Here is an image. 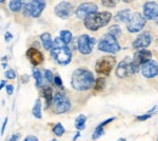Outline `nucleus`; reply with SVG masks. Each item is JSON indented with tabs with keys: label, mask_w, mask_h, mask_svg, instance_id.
<instances>
[{
	"label": "nucleus",
	"mask_w": 158,
	"mask_h": 141,
	"mask_svg": "<svg viewBox=\"0 0 158 141\" xmlns=\"http://www.w3.org/2000/svg\"><path fill=\"white\" fill-rule=\"evenodd\" d=\"M6 123H7V118L5 119V122H4V125H2V128H1V134H4V130H5V126H6Z\"/></svg>",
	"instance_id": "40"
},
{
	"label": "nucleus",
	"mask_w": 158,
	"mask_h": 141,
	"mask_svg": "<svg viewBox=\"0 0 158 141\" xmlns=\"http://www.w3.org/2000/svg\"><path fill=\"white\" fill-rule=\"evenodd\" d=\"M102 135H103V128L98 125L96 129H95V131H94V134H93V139L94 140H98L100 136H102Z\"/></svg>",
	"instance_id": "28"
},
{
	"label": "nucleus",
	"mask_w": 158,
	"mask_h": 141,
	"mask_svg": "<svg viewBox=\"0 0 158 141\" xmlns=\"http://www.w3.org/2000/svg\"><path fill=\"white\" fill-rule=\"evenodd\" d=\"M136 72H139V71L134 67L133 59H130V57H125L117 66V69H116V74L118 78H127L129 76L135 74Z\"/></svg>",
	"instance_id": "8"
},
{
	"label": "nucleus",
	"mask_w": 158,
	"mask_h": 141,
	"mask_svg": "<svg viewBox=\"0 0 158 141\" xmlns=\"http://www.w3.org/2000/svg\"><path fill=\"white\" fill-rule=\"evenodd\" d=\"M140 73L142 74L143 78H153L158 74V66L157 63L153 60H150L147 62H145L143 64H141L140 67Z\"/></svg>",
	"instance_id": "13"
},
{
	"label": "nucleus",
	"mask_w": 158,
	"mask_h": 141,
	"mask_svg": "<svg viewBox=\"0 0 158 141\" xmlns=\"http://www.w3.org/2000/svg\"><path fill=\"white\" fill-rule=\"evenodd\" d=\"M143 17L146 20H155L158 17V4L155 1H147L143 5Z\"/></svg>",
	"instance_id": "15"
},
{
	"label": "nucleus",
	"mask_w": 158,
	"mask_h": 141,
	"mask_svg": "<svg viewBox=\"0 0 158 141\" xmlns=\"http://www.w3.org/2000/svg\"><path fill=\"white\" fill-rule=\"evenodd\" d=\"M79 136H80V133H77V134H76V135H74V138H73V141H77V139H78Z\"/></svg>",
	"instance_id": "41"
},
{
	"label": "nucleus",
	"mask_w": 158,
	"mask_h": 141,
	"mask_svg": "<svg viewBox=\"0 0 158 141\" xmlns=\"http://www.w3.org/2000/svg\"><path fill=\"white\" fill-rule=\"evenodd\" d=\"M95 12H98V5L95 2H83L76 10V15L79 20H85L89 15Z\"/></svg>",
	"instance_id": "11"
},
{
	"label": "nucleus",
	"mask_w": 158,
	"mask_h": 141,
	"mask_svg": "<svg viewBox=\"0 0 158 141\" xmlns=\"http://www.w3.org/2000/svg\"><path fill=\"white\" fill-rule=\"evenodd\" d=\"M5 38H6V41L11 40V38H12V35L10 34V33H6V35H5Z\"/></svg>",
	"instance_id": "39"
},
{
	"label": "nucleus",
	"mask_w": 158,
	"mask_h": 141,
	"mask_svg": "<svg viewBox=\"0 0 158 141\" xmlns=\"http://www.w3.org/2000/svg\"><path fill=\"white\" fill-rule=\"evenodd\" d=\"M116 66V59L113 56H103L96 61L95 71L100 76H108Z\"/></svg>",
	"instance_id": "6"
},
{
	"label": "nucleus",
	"mask_w": 158,
	"mask_h": 141,
	"mask_svg": "<svg viewBox=\"0 0 158 141\" xmlns=\"http://www.w3.org/2000/svg\"><path fill=\"white\" fill-rule=\"evenodd\" d=\"M23 141H39V139L37 136H34V135H28Z\"/></svg>",
	"instance_id": "35"
},
{
	"label": "nucleus",
	"mask_w": 158,
	"mask_h": 141,
	"mask_svg": "<svg viewBox=\"0 0 158 141\" xmlns=\"http://www.w3.org/2000/svg\"><path fill=\"white\" fill-rule=\"evenodd\" d=\"M5 78L7 79H15L16 78V72L14 69H9L5 72Z\"/></svg>",
	"instance_id": "31"
},
{
	"label": "nucleus",
	"mask_w": 158,
	"mask_h": 141,
	"mask_svg": "<svg viewBox=\"0 0 158 141\" xmlns=\"http://www.w3.org/2000/svg\"><path fill=\"white\" fill-rule=\"evenodd\" d=\"M95 78L93 72L86 68H78L72 73L71 84L72 88L77 91H86L95 85Z\"/></svg>",
	"instance_id": "1"
},
{
	"label": "nucleus",
	"mask_w": 158,
	"mask_h": 141,
	"mask_svg": "<svg viewBox=\"0 0 158 141\" xmlns=\"http://www.w3.org/2000/svg\"><path fill=\"white\" fill-rule=\"evenodd\" d=\"M85 122H86V117H85L84 114L78 116L77 119H76V128H77L78 130H83V129L85 128Z\"/></svg>",
	"instance_id": "25"
},
{
	"label": "nucleus",
	"mask_w": 158,
	"mask_h": 141,
	"mask_svg": "<svg viewBox=\"0 0 158 141\" xmlns=\"http://www.w3.org/2000/svg\"><path fill=\"white\" fill-rule=\"evenodd\" d=\"M95 88H96V90H101V89H103V86H105V79L103 78H100L98 81H95V85H94Z\"/></svg>",
	"instance_id": "30"
},
{
	"label": "nucleus",
	"mask_w": 158,
	"mask_h": 141,
	"mask_svg": "<svg viewBox=\"0 0 158 141\" xmlns=\"http://www.w3.org/2000/svg\"><path fill=\"white\" fill-rule=\"evenodd\" d=\"M54 91L50 86H44L43 88V96L45 99V102H46V108L50 107L52 105V100H54Z\"/></svg>",
	"instance_id": "18"
},
{
	"label": "nucleus",
	"mask_w": 158,
	"mask_h": 141,
	"mask_svg": "<svg viewBox=\"0 0 158 141\" xmlns=\"http://www.w3.org/2000/svg\"><path fill=\"white\" fill-rule=\"evenodd\" d=\"M73 11H74L73 4L69 1H61L55 6V14L62 20L68 19L73 14Z\"/></svg>",
	"instance_id": "12"
},
{
	"label": "nucleus",
	"mask_w": 158,
	"mask_h": 141,
	"mask_svg": "<svg viewBox=\"0 0 158 141\" xmlns=\"http://www.w3.org/2000/svg\"><path fill=\"white\" fill-rule=\"evenodd\" d=\"M151 41H152V35H151L148 32H142L138 38L134 40L133 48H134V49H138V50L146 49L147 46H150Z\"/></svg>",
	"instance_id": "16"
},
{
	"label": "nucleus",
	"mask_w": 158,
	"mask_h": 141,
	"mask_svg": "<svg viewBox=\"0 0 158 141\" xmlns=\"http://www.w3.org/2000/svg\"><path fill=\"white\" fill-rule=\"evenodd\" d=\"M52 59L60 64H68L72 60V51L66 45L61 38H55L52 43V48L50 50Z\"/></svg>",
	"instance_id": "2"
},
{
	"label": "nucleus",
	"mask_w": 158,
	"mask_h": 141,
	"mask_svg": "<svg viewBox=\"0 0 158 141\" xmlns=\"http://www.w3.org/2000/svg\"><path fill=\"white\" fill-rule=\"evenodd\" d=\"M6 93H7V95H12V93H14V85H11V84L6 85Z\"/></svg>",
	"instance_id": "34"
},
{
	"label": "nucleus",
	"mask_w": 158,
	"mask_h": 141,
	"mask_svg": "<svg viewBox=\"0 0 158 141\" xmlns=\"http://www.w3.org/2000/svg\"><path fill=\"white\" fill-rule=\"evenodd\" d=\"M130 16H131L130 9H124V10H120V11L117 12V15L114 16V21H117V22H128Z\"/></svg>",
	"instance_id": "20"
},
{
	"label": "nucleus",
	"mask_w": 158,
	"mask_h": 141,
	"mask_svg": "<svg viewBox=\"0 0 158 141\" xmlns=\"http://www.w3.org/2000/svg\"><path fill=\"white\" fill-rule=\"evenodd\" d=\"M23 2L20 1V0H11L10 2H9V7H10V10L11 11H14V12H19L20 10H22V7H23Z\"/></svg>",
	"instance_id": "22"
},
{
	"label": "nucleus",
	"mask_w": 158,
	"mask_h": 141,
	"mask_svg": "<svg viewBox=\"0 0 158 141\" xmlns=\"http://www.w3.org/2000/svg\"><path fill=\"white\" fill-rule=\"evenodd\" d=\"M27 57H28V60L29 62L33 64V66H38L40 63H43V61H44V56H43V54L40 52L38 49H34V48H29L28 50H27Z\"/></svg>",
	"instance_id": "17"
},
{
	"label": "nucleus",
	"mask_w": 158,
	"mask_h": 141,
	"mask_svg": "<svg viewBox=\"0 0 158 141\" xmlns=\"http://www.w3.org/2000/svg\"><path fill=\"white\" fill-rule=\"evenodd\" d=\"M120 33H122V31H120V27H119V26H111L110 29H108V34L113 35L114 38L119 37Z\"/></svg>",
	"instance_id": "27"
},
{
	"label": "nucleus",
	"mask_w": 158,
	"mask_h": 141,
	"mask_svg": "<svg viewBox=\"0 0 158 141\" xmlns=\"http://www.w3.org/2000/svg\"><path fill=\"white\" fill-rule=\"evenodd\" d=\"M157 141H158V138H157Z\"/></svg>",
	"instance_id": "47"
},
{
	"label": "nucleus",
	"mask_w": 158,
	"mask_h": 141,
	"mask_svg": "<svg viewBox=\"0 0 158 141\" xmlns=\"http://www.w3.org/2000/svg\"><path fill=\"white\" fill-rule=\"evenodd\" d=\"M112 20V14L108 11H103V12H95L89 15L85 20L84 24L89 31H99L100 28L107 26L110 23V21Z\"/></svg>",
	"instance_id": "3"
},
{
	"label": "nucleus",
	"mask_w": 158,
	"mask_h": 141,
	"mask_svg": "<svg viewBox=\"0 0 158 141\" xmlns=\"http://www.w3.org/2000/svg\"><path fill=\"white\" fill-rule=\"evenodd\" d=\"M46 4L45 1L41 0H33L29 2H26L23 5V15L24 16H31V17H39L43 12V10L45 9Z\"/></svg>",
	"instance_id": "7"
},
{
	"label": "nucleus",
	"mask_w": 158,
	"mask_h": 141,
	"mask_svg": "<svg viewBox=\"0 0 158 141\" xmlns=\"http://www.w3.org/2000/svg\"><path fill=\"white\" fill-rule=\"evenodd\" d=\"M40 40H41V44L44 46L45 50H51L52 48V43H54V39L51 38V34L50 33H43L40 35Z\"/></svg>",
	"instance_id": "19"
},
{
	"label": "nucleus",
	"mask_w": 158,
	"mask_h": 141,
	"mask_svg": "<svg viewBox=\"0 0 158 141\" xmlns=\"http://www.w3.org/2000/svg\"><path fill=\"white\" fill-rule=\"evenodd\" d=\"M5 85H6V84H5V81H1V83H0V90H1V89H2Z\"/></svg>",
	"instance_id": "43"
},
{
	"label": "nucleus",
	"mask_w": 158,
	"mask_h": 141,
	"mask_svg": "<svg viewBox=\"0 0 158 141\" xmlns=\"http://www.w3.org/2000/svg\"><path fill=\"white\" fill-rule=\"evenodd\" d=\"M52 131H54V134H55L56 136H62V135L64 134V126H63L61 123H57V124H55V126L52 128Z\"/></svg>",
	"instance_id": "26"
},
{
	"label": "nucleus",
	"mask_w": 158,
	"mask_h": 141,
	"mask_svg": "<svg viewBox=\"0 0 158 141\" xmlns=\"http://www.w3.org/2000/svg\"><path fill=\"white\" fill-rule=\"evenodd\" d=\"M22 78H24V79H22V81L27 83V81H28V78H29V77H28V76H24V77H22Z\"/></svg>",
	"instance_id": "42"
},
{
	"label": "nucleus",
	"mask_w": 158,
	"mask_h": 141,
	"mask_svg": "<svg viewBox=\"0 0 158 141\" xmlns=\"http://www.w3.org/2000/svg\"><path fill=\"white\" fill-rule=\"evenodd\" d=\"M44 74H45L46 81H49V83H54V79H55V77H54V74H52V72H51V71L46 69V71L44 72Z\"/></svg>",
	"instance_id": "29"
},
{
	"label": "nucleus",
	"mask_w": 158,
	"mask_h": 141,
	"mask_svg": "<svg viewBox=\"0 0 158 141\" xmlns=\"http://www.w3.org/2000/svg\"><path fill=\"white\" fill-rule=\"evenodd\" d=\"M98 46H99L100 51H103L107 54H117L120 50V45L117 41V38H114L113 35H111L108 33L101 38Z\"/></svg>",
	"instance_id": "4"
},
{
	"label": "nucleus",
	"mask_w": 158,
	"mask_h": 141,
	"mask_svg": "<svg viewBox=\"0 0 158 141\" xmlns=\"http://www.w3.org/2000/svg\"><path fill=\"white\" fill-rule=\"evenodd\" d=\"M52 112L56 113V114H62V113H66L67 111H69L71 108V101L69 99L63 94V93H56L54 95V100H52Z\"/></svg>",
	"instance_id": "5"
},
{
	"label": "nucleus",
	"mask_w": 158,
	"mask_h": 141,
	"mask_svg": "<svg viewBox=\"0 0 158 141\" xmlns=\"http://www.w3.org/2000/svg\"><path fill=\"white\" fill-rule=\"evenodd\" d=\"M20 134H15V135H12V136H11V138H10V140L9 141H17L19 140V139H20Z\"/></svg>",
	"instance_id": "38"
},
{
	"label": "nucleus",
	"mask_w": 158,
	"mask_h": 141,
	"mask_svg": "<svg viewBox=\"0 0 158 141\" xmlns=\"http://www.w3.org/2000/svg\"><path fill=\"white\" fill-rule=\"evenodd\" d=\"M112 121H114V117H112V118H108V119H106V121L105 122H102V123H101V124H99L100 126H102V128H103V126H105V125H106V124H108V123H111V122Z\"/></svg>",
	"instance_id": "37"
},
{
	"label": "nucleus",
	"mask_w": 158,
	"mask_h": 141,
	"mask_svg": "<svg viewBox=\"0 0 158 141\" xmlns=\"http://www.w3.org/2000/svg\"><path fill=\"white\" fill-rule=\"evenodd\" d=\"M32 113H33V116L37 119L41 118V101H40V99H38V100L35 101V103L33 106V110H32Z\"/></svg>",
	"instance_id": "23"
},
{
	"label": "nucleus",
	"mask_w": 158,
	"mask_h": 141,
	"mask_svg": "<svg viewBox=\"0 0 158 141\" xmlns=\"http://www.w3.org/2000/svg\"><path fill=\"white\" fill-rule=\"evenodd\" d=\"M60 38L62 39V41H63L66 45H68V44L72 41V39H73V34H72V32L64 29V31H61V32H60Z\"/></svg>",
	"instance_id": "21"
},
{
	"label": "nucleus",
	"mask_w": 158,
	"mask_h": 141,
	"mask_svg": "<svg viewBox=\"0 0 158 141\" xmlns=\"http://www.w3.org/2000/svg\"><path fill=\"white\" fill-rule=\"evenodd\" d=\"M156 23H157V24H158V17H157V19H156Z\"/></svg>",
	"instance_id": "45"
},
{
	"label": "nucleus",
	"mask_w": 158,
	"mask_h": 141,
	"mask_svg": "<svg viewBox=\"0 0 158 141\" xmlns=\"http://www.w3.org/2000/svg\"><path fill=\"white\" fill-rule=\"evenodd\" d=\"M151 117V113H147V114H143V116H138V121L140 122H143V121H146V119H148Z\"/></svg>",
	"instance_id": "33"
},
{
	"label": "nucleus",
	"mask_w": 158,
	"mask_h": 141,
	"mask_svg": "<svg viewBox=\"0 0 158 141\" xmlns=\"http://www.w3.org/2000/svg\"><path fill=\"white\" fill-rule=\"evenodd\" d=\"M151 59H152V52H151L150 50H147V49L138 50V51L134 54V56H133V64H134V67H135L138 71H140L141 64H143L145 62L150 61Z\"/></svg>",
	"instance_id": "14"
},
{
	"label": "nucleus",
	"mask_w": 158,
	"mask_h": 141,
	"mask_svg": "<svg viewBox=\"0 0 158 141\" xmlns=\"http://www.w3.org/2000/svg\"><path fill=\"white\" fill-rule=\"evenodd\" d=\"M95 38L89 37L88 34H81L78 38V50L83 55H89L93 51V48L95 45Z\"/></svg>",
	"instance_id": "10"
},
{
	"label": "nucleus",
	"mask_w": 158,
	"mask_h": 141,
	"mask_svg": "<svg viewBox=\"0 0 158 141\" xmlns=\"http://www.w3.org/2000/svg\"><path fill=\"white\" fill-rule=\"evenodd\" d=\"M33 78L35 79V85L40 88L43 85V77H41V73L38 68H33Z\"/></svg>",
	"instance_id": "24"
},
{
	"label": "nucleus",
	"mask_w": 158,
	"mask_h": 141,
	"mask_svg": "<svg viewBox=\"0 0 158 141\" xmlns=\"http://www.w3.org/2000/svg\"><path fill=\"white\" fill-rule=\"evenodd\" d=\"M51 141H57V140H56V139H52V140H51Z\"/></svg>",
	"instance_id": "46"
},
{
	"label": "nucleus",
	"mask_w": 158,
	"mask_h": 141,
	"mask_svg": "<svg viewBox=\"0 0 158 141\" xmlns=\"http://www.w3.org/2000/svg\"><path fill=\"white\" fill-rule=\"evenodd\" d=\"M117 141H127V140H125V139H123V138H122V139H118V140H117Z\"/></svg>",
	"instance_id": "44"
},
{
	"label": "nucleus",
	"mask_w": 158,
	"mask_h": 141,
	"mask_svg": "<svg viewBox=\"0 0 158 141\" xmlns=\"http://www.w3.org/2000/svg\"><path fill=\"white\" fill-rule=\"evenodd\" d=\"M146 19L140 14V12H134L131 14L129 21L127 22V29L130 33H138L143 29V27L146 26Z\"/></svg>",
	"instance_id": "9"
},
{
	"label": "nucleus",
	"mask_w": 158,
	"mask_h": 141,
	"mask_svg": "<svg viewBox=\"0 0 158 141\" xmlns=\"http://www.w3.org/2000/svg\"><path fill=\"white\" fill-rule=\"evenodd\" d=\"M54 83H55L57 86H62V81H61V78H60L59 76H56V77H55V79H54Z\"/></svg>",
	"instance_id": "36"
},
{
	"label": "nucleus",
	"mask_w": 158,
	"mask_h": 141,
	"mask_svg": "<svg viewBox=\"0 0 158 141\" xmlns=\"http://www.w3.org/2000/svg\"><path fill=\"white\" fill-rule=\"evenodd\" d=\"M101 4L106 7H114L116 6V1H102Z\"/></svg>",
	"instance_id": "32"
}]
</instances>
